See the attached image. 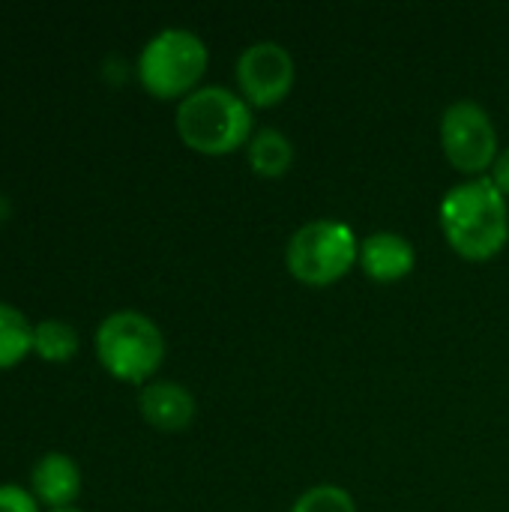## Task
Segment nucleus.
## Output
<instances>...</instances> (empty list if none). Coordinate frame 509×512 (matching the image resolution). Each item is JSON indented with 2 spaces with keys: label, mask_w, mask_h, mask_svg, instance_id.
<instances>
[{
  "label": "nucleus",
  "mask_w": 509,
  "mask_h": 512,
  "mask_svg": "<svg viewBox=\"0 0 509 512\" xmlns=\"http://www.w3.org/2000/svg\"><path fill=\"white\" fill-rule=\"evenodd\" d=\"M33 348L45 360H69L78 351V330L60 318H45L33 327Z\"/></svg>",
  "instance_id": "obj_13"
},
{
  "label": "nucleus",
  "mask_w": 509,
  "mask_h": 512,
  "mask_svg": "<svg viewBox=\"0 0 509 512\" xmlns=\"http://www.w3.org/2000/svg\"><path fill=\"white\" fill-rule=\"evenodd\" d=\"M33 348V324L21 309L0 300V366L18 363Z\"/></svg>",
  "instance_id": "obj_12"
},
{
  "label": "nucleus",
  "mask_w": 509,
  "mask_h": 512,
  "mask_svg": "<svg viewBox=\"0 0 509 512\" xmlns=\"http://www.w3.org/2000/svg\"><path fill=\"white\" fill-rule=\"evenodd\" d=\"M492 183L498 186V192L509 198V147L498 153L495 165H492Z\"/></svg>",
  "instance_id": "obj_16"
},
{
  "label": "nucleus",
  "mask_w": 509,
  "mask_h": 512,
  "mask_svg": "<svg viewBox=\"0 0 509 512\" xmlns=\"http://www.w3.org/2000/svg\"><path fill=\"white\" fill-rule=\"evenodd\" d=\"M294 78H297V66H294L291 51L285 45L273 42V39L252 42L237 57L240 96L255 108L279 105L291 93Z\"/></svg>",
  "instance_id": "obj_7"
},
{
  "label": "nucleus",
  "mask_w": 509,
  "mask_h": 512,
  "mask_svg": "<svg viewBox=\"0 0 509 512\" xmlns=\"http://www.w3.org/2000/svg\"><path fill=\"white\" fill-rule=\"evenodd\" d=\"M204 69H207V45L195 30L186 27L159 30L141 48L138 57V78L159 99L189 96L192 90H198L195 84L201 81Z\"/></svg>",
  "instance_id": "obj_5"
},
{
  "label": "nucleus",
  "mask_w": 509,
  "mask_h": 512,
  "mask_svg": "<svg viewBox=\"0 0 509 512\" xmlns=\"http://www.w3.org/2000/svg\"><path fill=\"white\" fill-rule=\"evenodd\" d=\"M252 123V105L219 84L198 87L177 105V132L183 144L207 156H225L249 144Z\"/></svg>",
  "instance_id": "obj_2"
},
{
  "label": "nucleus",
  "mask_w": 509,
  "mask_h": 512,
  "mask_svg": "<svg viewBox=\"0 0 509 512\" xmlns=\"http://www.w3.org/2000/svg\"><path fill=\"white\" fill-rule=\"evenodd\" d=\"M363 273L375 282H399L405 279L414 264H417V252L411 246L408 237L396 234V231H375L360 243V261Z\"/></svg>",
  "instance_id": "obj_8"
},
{
  "label": "nucleus",
  "mask_w": 509,
  "mask_h": 512,
  "mask_svg": "<svg viewBox=\"0 0 509 512\" xmlns=\"http://www.w3.org/2000/svg\"><path fill=\"white\" fill-rule=\"evenodd\" d=\"M51 512H84V510H78V507H60V510H51Z\"/></svg>",
  "instance_id": "obj_17"
},
{
  "label": "nucleus",
  "mask_w": 509,
  "mask_h": 512,
  "mask_svg": "<svg viewBox=\"0 0 509 512\" xmlns=\"http://www.w3.org/2000/svg\"><path fill=\"white\" fill-rule=\"evenodd\" d=\"M441 231L450 249L468 261H489L507 246L509 207L492 177L456 183L441 198Z\"/></svg>",
  "instance_id": "obj_1"
},
{
  "label": "nucleus",
  "mask_w": 509,
  "mask_h": 512,
  "mask_svg": "<svg viewBox=\"0 0 509 512\" xmlns=\"http://www.w3.org/2000/svg\"><path fill=\"white\" fill-rule=\"evenodd\" d=\"M138 408L144 414V420L150 426H156L159 432H180L195 420V396L177 384V381H153L144 384L141 396H138Z\"/></svg>",
  "instance_id": "obj_9"
},
{
  "label": "nucleus",
  "mask_w": 509,
  "mask_h": 512,
  "mask_svg": "<svg viewBox=\"0 0 509 512\" xmlns=\"http://www.w3.org/2000/svg\"><path fill=\"white\" fill-rule=\"evenodd\" d=\"M30 483H33V495L45 504H51L54 510L69 507L78 492H81V471L75 465L72 456L66 453H45L39 456V462L30 471Z\"/></svg>",
  "instance_id": "obj_10"
},
{
  "label": "nucleus",
  "mask_w": 509,
  "mask_h": 512,
  "mask_svg": "<svg viewBox=\"0 0 509 512\" xmlns=\"http://www.w3.org/2000/svg\"><path fill=\"white\" fill-rule=\"evenodd\" d=\"M96 354L102 366L123 381H147L165 357V336L153 318L120 309L102 318L96 330Z\"/></svg>",
  "instance_id": "obj_4"
},
{
  "label": "nucleus",
  "mask_w": 509,
  "mask_h": 512,
  "mask_svg": "<svg viewBox=\"0 0 509 512\" xmlns=\"http://www.w3.org/2000/svg\"><path fill=\"white\" fill-rule=\"evenodd\" d=\"M360 261V243L354 231L345 222L336 219H315L306 222L285 249L288 273L309 285V288H327L351 273V267Z\"/></svg>",
  "instance_id": "obj_3"
},
{
  "label": "nucleus",
  "mask_w": 509,
  "mask_h": 512,
  "mask_svg": "<svg viewBox=\"0 0 509 512\" xmlns=\"http://www.w3.org/2000/svg\"><path fill=\"white\" fill-rule=\"evenodd\" d=\"M441 147L450 165L468 177H486L498 159V132L489 111L474 99L447 105L441 117Z\"/></svg>",
  "instance_id": "obj_6"
},
{
  "label": "nucleus",
  "mask_w": 509,
  "mask_h": 512,
  "mask_svg": "<svg viewBox=\"0 0 509 512\" xmlns=\"http://www.w3.org/2000/svg\"><path fill=\"white\" fill-rule=\"evenodd\" d=\"M246 159L258 177H282L294 162V144L279 129H258L246 144Z\"/></svg>",
  "instance_id": "obj_11"
},
{
  "label": "nucleus",
  "mask_w": 509,
  "mask_h": 512,
  "mask_svg": "<svg viewBox=\"0 0 509 512\" xmlns=\"http://www.w3.org/2000/svg\"><path fill=\"white\" fill-rule=\"evenodd\" d=\"M291 512H357V504L345 489L324 483V486H312L309 492H303L294 501Z\"/></svg>",
  "instance_id": "obj_14"
},
{
  "label": "nucleus",
  "mask_w": 509,
  "mask_h": 512,
  "mask_svg": "<svg viewBox=\"0 0 509 512\" xmlns=\"http://www.w3.org/2000/svg\"><path fill=\"white\" fill-rule=\"evenodd\" d=\"M0 512H39V504L24 486L0 483Z\"/></svg>",
  "instance_id": "obj_15"
}]
</instances>
